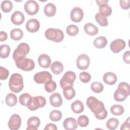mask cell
<instances>
[{"label": "cell", "mask_w": 130, "mask_h": 130, "mask_svg": "<svg viewBox=\"0 0 130 130\" xmlns=\"http://www.w3.org/2000/svg\"><path fill=\"white\" fill-rule=\"evenodd\" d=\"M49 101L51 106L54 107H59L62 103V98L60 94L58 92L52 93L50 96Z\"/></svg>", "instance_id": "18"}, {"label": "cell", "mask_w": 130, "mask_h": 130, "mask_svg": "<svg viewBox=\"0 0 130 130\" xmlns=\"http://www.w3.org/2000/svg\"><path fill=\"white\" fill-rule=\"evenodd\" d=\"M24 9L27 14L34 15L38 12L39 6L35 1L29 0L25 2L24 5Z\"/></svg>", "instance_id": "9"}, {"label": "cell", "mask_w": 130, "mask_h": 130, "mask_svg": "<svg viewBox=\"0 0 130 130\" xmlns=\"http://www.w3.org/2000/svg\"><path fill=\"white\" fill-rule=\"evenodd\" d=\"M11 49L9 45L7 44H3L0 47V57L2 58H7L10 53Z\"/></svg>", "instance_id": "32"}, {"label": "cell", "mask_w": 130, "mask_h": 130, "mask_svg": "<svg viewBox=\"0 0 130 130\" xmlns=\"http://www.w3.org/2000/svg\"><path fill=\"white\" fill-rule=\"evenodd\" d=\"M84 30L86 34L89 36H94L99 32L98 28L91 23H86L83 27Z\"/></svg>", "instance_id": "22"}, {"label": "cell", "mask_w": 130, "mask_h": 130, "mask_svg": "<svg viewBox=\"0 0 130 130\" xmlns=\"http://www.w3.org/2000/svg\"><path fill=\"white\" fill-rule=\"evenodd\" d=\"M96 3L97 4V5L100 7L101 6H103L107 4L108 1H106V0H102V1H95Z\"/></svg>", "instance_id": "49"}, {"label": "cell", "mask_w": 130, "mask_h": 130, "mask_svg": "<svg viewBox=\"0 0 130 130\" xmlns=\"http://www.w3.org/2000/svg\"><path fill=\"white\" fill-rule=\"evenodd\" d=\"M5 102L8 106L13 107L17 103V98L15 94L10 92L6 95Z\"/></svg>", "instance_id": "27"}, {"label": "cell", "mask_w": 130, "mask_h": 130, "mask_svg": "<svg viewBox=\"0 0 130 130\" xmlns=\"http://www.w3.org/2000/svg\"><path fill=\"white\" fill-rule=\"evenodd\" d=\"M130 94L129 84L124 82H120L118 84L117 89L114 93V98L116 101L123 102Z\"/></svg>", "instance_id": "2"}, {"label": "cell", "mask_w": 130, "mask_h": 130, "mask_svg": "<svg viewBox=\"0 0 130 130\" xmlns=\"http://www.w3.org/2000/svg\"><path fill=\"white\" fill-rule=\"evenodd\" d=\"M46 104L45 98L43 96L38 95L32 97L26 107L30 111H35L39 108L44 107Z\"/></svg>", "instance_id": "6"}, {"label": "cell", "mask_w": 130, "mask_h": 130, "mask_svg": "<svg viewBox=\"0 0 130 130\" xmlns=\"http://www.w3.org/2000/svg\"><path fill=\"white\" fill-rule=\"evenodd\" d=\"M99 13L105 17H108L112 14V9L107 4L100 6L99 8Z\"/></svg>", "instance_id": "30"}, {"label": "cell", "mask_w": 130, "mask_h": 130, "mask_svg": "<svg viewBox=\"0 0 130 130\" xmlns=\"http://www.w3.org/2000/svg\"><path fill=\"white\" fill-rule=\"evenodd\" d=\"M25 17L23 14L19 11H15L11 15V22L15 25H20L22 24L24 21Z\"/></svg>", "instance_id": "16"}, {"label": "cell", "mask_w": 130, "mask_h": 130, "mask_svg": "<svg viewBox=\"0 0 130 130\" xmlns=\"http://www.w3.org/2000/svg\"><path fill=\"white\" fill-rule=\"evenodd\" d=\"M40 24L39 21L36 19H30L26 23L25 27L27 31L30 32H36L40 28Z\"/></svg>", "instance_id": "15"}, {"label": "cell", "mask_w": 130, "mask_h": 130, "mask_svg": "<svg viewBox=\"0 0 130 130\" xmlns=\"http://www.w3.org/2000/svg\"><path fill=\"white\" fill-rule=\"evenodd\" d=\"M17 67L24 71H30L35 67V63L33 60L28 58H24L15 61Z\"/></svg>", "instance_id": "8"}, {"label": "cell", "mask_w": 130, "mask_h": 130, "mask_svg": "<svg viewBox=\"0 0 130 130\" xmlns=\"http://www.w3.org/2000/svg\"><path fill=\"white\" fill-rule=\"evenodd\" d=\"M30 48L29 45L25 43H22L18 45L13 53V58L15 61L25 57L29 53Z\"/></svg>", "instance_id": "5"}, {"label": "cell", "mask_w": 130, "mask_h": 130, "mask_svg": "<svg viewBox=\"0 0 130 130\" xmlns=\"http://www.w3.org/2000/svg\"><path fill=\"white\" fill-rule=\"evenodd\" d=\"M9 75V71L7 69L1 66L0 67V79L1 80L7 79Z\"/></svg>", "instance_id": "43"}, {"label": "cell", "mask_w": 130, "mask_h": 130, "mask_svg": "<svg viewBox=\"0 0 130 130\" xmlns=\"http://www.w3.org/2000/svg\"><path fill=\"white\" fill-rule=\"evenodd\" d=\"M91 90L95 93H101L104 90L103 85L99 82H94L92 83L90 86Z\"/></svg>", "instance_id": "39"}, {"label": "cell", "mask_w": 130, "mask_h": 130, "mask_svg": "<svg viewBox=\"0 0 130 130\" xmlns=\"http://www.w3.org/2000/svg\"><path fill=\"white\" fill-rule=\"evenodd\" d=\"M130 129V120L129 117L127 118V119L124 121V122L122 124L120 129Z\"/></svg>", "instance_id": "46"}, {"label": "cell", "mask_w": 130, "mask_h": 130, "mask_svg": "<svg viewBox=\"0 0 130 130\" xmlns=\"http://www.w3.org/2000/svg\"><path fill=\"white\" fill-rule=\"evenodd\" d=\"M66 31L70 36H75L77 35L79 32V28L77 26L73 24L69 25L66 28Z\"/></svg>", "instance_id": "40"}, {"label": "cell", "mask_w": 130, "mask_h": 130, "mask_svg": "<svg viewBox=\"0 0 130 130\" xmlns=\"http://www.w3.org/2000/svg\"><path fill=\"white\" fill-rule=\"evenodd\" d=\"M79 79L83 83H88L91 80V76L88 72H82L79 74Z\"/></svg>", "instance_id": "42"}, {"label": "cell", "mask_w": 130, "mask_h": 130, "mask_svg": "<svg viewBox=\"0 0 130 130\" xmlns=\"http://www.w3.org/2000/svg\"><path fill=\"white\" fill-rule=\"evenodd\" d=\"M63 126L65 129L75 130L78 127L77 122L75 118L73 117H69L63 121Z\"/></svg>", "instance_id": "20"}, {"label": "cell", "mask_w": 130, "mask_h": 130, "mask_svg": "<svg viewBox=\"0 0 130 130\" xmlns=\"http://www.w3.org/2000/svg\"><path fill=\"white\" fill-rule=\"evenodd\" d=\"M39 64L40 67L43 68H48L51 64V58L49 55L46 54H42L38 59Z\"/></svg>", "instance_id": "19"}, {"label": "cell", "mask_w": 130, "mask_h": 130, "mask_svg": "<svg viewBox=\"0 0 130 130\" xmlns=\"http://www.w3.org/2000/svg\"><path fill=\"white\" fill-rule=\"evenodd\" d=\"M72 110L76 114L82 113L84 110V105L79 100H76L71 104Z\"/></svg>", "instance_id": "25"}, {"label": "cell", "mask_w": 130, "mask_h": 130, "mask_svg": "<svg viewBox=\"0 0 130 130\" xmlns=\"http://www.w3.org/2000/svg\"><path fill=\"white\" fill-rule=\"evenodd\" d=\"M108 41L106 38L103 36H100L94 39L93 41V45L97 48H104L107 44Z\"/></svg>", "instance_id": "26"}, {"label": "cell", "mask_w": 130, "mask_h": 130, "mask_svg": "<svg viewBox=\"0 0 130 130\" xmlns=\"http://www.w3.org/2000/svg\"><path fill=\"white\" fill-rule=\"evenodd\" d=\"M123 60L126 63H130V51H125L123 55Z\"/></svg>", "instance_id": "45"}, {"label": "cell", "mask_w": 130, "mask_h": 130, "mask_svg": "<svg viewBox=\"0 0 130 130\" xmlns=\"http://www.w3.org/2000/svg\"><path fill=\"white\" fill-rule=\"evenodd\" d=\"M51 74L47 71H42L36 73L34 77L35 82L38 84H45L49 80H52Z\"/></svg>", "instance_id": "10"}, {"label": "cell", "mask_w": 130, "mask_h": 130, "mask_svg": "<svg viewBox=\"0 0 130 130\" xmlns=\"http://www.w3.org/2000/svg\"><path fill=\"white\" fill-rule=\"evenodd\" d=\"M1 8L4 12L9 13L13 8L12 3L10 1H4L1 3Z\"/></svg>", "instance_id": "36"}, {"label": "cell", "mask_w": 130, "mask_h": 130, "mask_svg": "<svg viewBox=\"0 0 130 130\" xmlns=\"http://www.w3.org/2000/svg\"><path fill=\"white\" fill-rule=\"evenodd\" d=\"M32 96L27 93H24L20 95L19 101L20 104L23 106H27V104L31 99Z\"/></svg>", "instance_id": "34"}, {"label": "cell", "mask_w": 130, "mask_h": 130, "mask_svg": "<svg viewBox=\"0 0 130 130\" xmlns=\"http://www.w3.org/2000/svg\"><path fill=\"white\" fill-rule=\"evenodd\" d=\"M76 78V75L74 72L71 71L66 72L60 80V87L62 89L66 87H73Z\"/></svg>", "instance_id": "7"}, {"label": "cell", "mask_w": 130, "mask_h": 130, "mask_svg": "<svg viewBox=\"0 0 130 130\" xmlns=\"http://www.w3.org/2000/svg\"><path fill=\"white\" fill-rule=\"evenodd\" d=\"M62 117V113L58 110H53L49 114L50 119L52 121H59Z\"/></svg>", "instance_id": "38"}, {"label": "cell", "mask_w": 130, "mask_h": 130, "mask_svg": "<svg viewBox=\"0 0 130 130\" xmlns=\"http://www.w3.org/2000/svg\"><path fill=\"white\" fill-rule=\"evenodd\" d=\"M110 111L113 115L119 116L124 113V109L123 107L120 105H114L110 108Z\"/></svg>", "instance_id": "31"}, {"label": "cell", "mask_w": 130, "mask_h": 130, "mask_svg": "<svg viewBox=\"0 0 130 130\" xmlns=\"http://www.w3.org/2000/svg\"><path fill=\"white\" fill-rule=\"evenodd\" d=\"M63 94L67 100H70L74 98L76 92L73 87H69L63 89Z\"/></svg>", "instance_id": "29"}, {"label": "cell", "mask_w": 130, "mask_h": 130, "mask_svg": "<svg viewBox=\"0 0 130 130\" xmlns=\"http://www.w3.org/2000/svg\"><path fill=\"white\" fill-rule=\"evenodd\" d=\"M9 86L10 89L15 93L21 91L24 87L22 76L18 73L12 74L9 79Z\"/></svg>", "instance_id": "3"}, {"label": "cell", "mask_w": 130, "mask_h": 130, "mask_svg": "<svg viewBox=\"0 0 130 130\" xmlns=\"http://www.w3.org/2000/svg\"><path fill=\"white\" fill-rule=\"evenodd\" d=\"M44 129V130H47V129L57 130V127L56 125L55 124H53V123H48L46 125Z\"/></svg>", "instance_id": "47"}, {"label": "cell", "mask_w": 130, "mask_h": 130, "mask_svg": "<svg viewBox=\"0 0 130 130\" xmlns=\"http://www.w3.org/2000/svg\"><path fill=\"white\" fill-rule=\"evenodd\" d=\"M44 88L48 92H53L56 88V84L53 80H49L45 83Z\"/></svg>", "instance_id": "37"}, {"label": "cell", "mask_w": 130, "mask_h": 130, "mask_svg": "<svg viewBox=\"0 0 130 130\" xmlns=\"http://www.w3.org/2000/svg\"><path fill=\"white\" fill-rule=\"evenodd\" d=\"M77 123L81 127H86L89 123V119L86 115H83L80 116L77 120Z\"/></svg>", "instance_id": "41"}, {"label": "cell", "mask_w": 130, "mask_h": 130, "mask_svg": "<svg viewBox=\"0 0 130 130\" xmlns=\"http://www.w3.org/2000/svg\"><path fill=\"white\" fill-rule=\"evenodd\" d=\"M56 8L54 4L49 3L47 4L44 9V14L48 17L53 16L56 13Z\"/></svg>", "instance_id": "23"}, {"label": "cell", "mask_w": 130, "mask_h": 130, "mask_svg": "<svg viewBox=\"0 0 130 130\" xmlns=\"http://www.w3.org/2000/svg\"><path fill=\"white\" fill-rule=\"evenodd\" d=\"M119 125V121L115 118H111L108 120L106 122L107 127L110 130L115 129Z\"/></svg>", "instance_id": "35"}, {"label": "cell", "mask_w": 130, "mask_h": 130, "mask_svg": "<svg viewBox=\"0 0 130 130\" xmlns=\"http://www.w3.org/2000/svg\"><path fill=\"white\" fill-rule=\"evenodd\" d=\"M125 47V42L123 40L117 39L113 41L110 44V49L111 51L117 53L123 50Z\"/></svg>", "instance_id": "13"}, {"label": "cell", "mask_w": 130, "mask_h": 130, "mask_svg": "<svg viewBox=\"0 0 130 130\" xmlns=\"http://www.w3.org/2000/svg\"><path fill=\"white\" fill-rule=\"evenodd\" d=\"M96 21L102 26H107L108 24V21L107 17L102 15L100 13H97L95 15Z\"/></svg>", "instance_id": "33"}, {"label": "cell", "mask_w": 130, "mask_h": 130, "mask_svg": "<svg viewBox=\"0 0 130 130\" xmlns=\"http://www.w3.org/2000/svg\"><path fill=\"white\" fill-rule=\"evenodd\" d=\"M50 69L54 74L59 75L63 71V66L61 62L55 61L51 64Z\"/></svg>", "instance_id": "24"}, {"label": "cell", "mask_w": 130, "mask_h": 130, "mask_svg": "<svg viewBox=\"0 0 130 130\" xmlns=\"http://www.w3.org/2000/svg\"><path fill=\"white\" fill-rule=\"evenodd\" d=\"M119 4L121 8L123 10H128L129 8V0H120Z\"/></svg>", "instance_id": "44"}, {"label": "cell", "mask_w": 130, "mask_h": 130, "mask_svg": "<svg viewBox=\"0 0 130 130\" xmlns=\"http://www.w3.org/2000/svg\"><path fill=\"white\" fill-rule=\"evenodd\" d=\"M117 80V76L113 72L106 73L103 76V81L108 85H112L115 84Z\"/></svg>", "instance_id": "21"}, {"label": "cell", "mask_w": 130, "mask_h": 130, "mask_svg": "<svg viewBox=\"0 0 130 130\" xmlns=\"http://www.w3.org/2000/svg\"><path fill=\"white\" fill-rule=\"evenodd\" d=\"M23 36V32L21 29L14 28L10 31L11 38L15 41H18L21 39Z\"/></svg>", "instance_id": "28"}, {"label": "cell", "mask_w": 130, "mask_h": 130, "mask_svg": "<svg viewBox=\"0 0 130 130\" xmlns=\"http://www.w3.org/2000/svg\"><path fill=\"white\" fill-rule=\"evenodd\" d=\"M40 120L37 116H32L28 118L27 122L26 130H37L40 124Z\"/></svg>", "instance_id": "17"}, {"label": "cell", "mask_w": 130, "mask_h": 130, "mask_svg": "<svg viewBox=\"0 0 130 130\" xmlns=\"http://www.w3.org/2000/svg\"><path fill=\"white\" fill-rule=\"evenodd\" d=\"M7 34L5 31H1L0 32V38H1V41L3 42L6 41L7 39Z\"/></svg>", "instance_id": "48"}, {"label": "cell", "mask_w": 130, "mask_h": 130, "mask_svg": "<svg viewBox=\"0 0 130 130\" xmlns=\"http://www.w3.org/2000/svg\"><path fill=\"white\" fill-rule=\"evenodd\" d=\"M86 105L97 119L103 120L107 117L108 112L104 103L94 96L88 97L86 100Z\"/></svg>", "instance_id": "1"}, {"label": "cell", "mask_w": 130, "mask_h": 130, "mask_svg": "<svg viewBox=\"0 0 130 130\" xmlns=\"http://www.w3.org/2000/svg\"><path fill=\"white\" fill-rule=\"evenodd\" d=\"M83 11L80 7L74 8L70 13V18L72 21L75 22H80L83 18Z\"/></svg>", "instance_id": "14"}, {"label": "cell", "mask_w": 130, "mask_h": 130, "mask_svg": "<svg viewBox=\"0 0 130 130\" xmlns=\"http://www.w3.org/2000/svg\"><path fill=\"white\" fill-rule=\"evenodd\" d=\"M21 124V119L18 114H13L10 118L8 121V127L12 130L18 129Z\"/></svg>", "instance_id": "12"}, {"label": "cell", "mask_w": 130, "mask_h": 130, "mask_svg": "<svg viewBox=\"0 0 130 130\" xmlns=\"http://www.w3.org/2000/svg\"><path fill=\"white\" fill-rule=\"evenodd\" d=\"M90 64V58L85 54H81L78 56L76 60L77 68L81 70H86Z\"/></svg>", "instance_id": "11"}, {"label": "cell", "mask_w": 130, "mask_h": 130, "mask_svg": "<svg viewBox=\"0 0 130 130\" xmlns=\"http://www.w3.org/2000/svg\"><path fill=\"white\" fill-rule=\"evenodd\" d=\"M45 36L46 39L56 43L61 42L64 39L63 31L57 28H50L45 32Z\"/></svg>", "instance_id": "4"}]
</instances>
